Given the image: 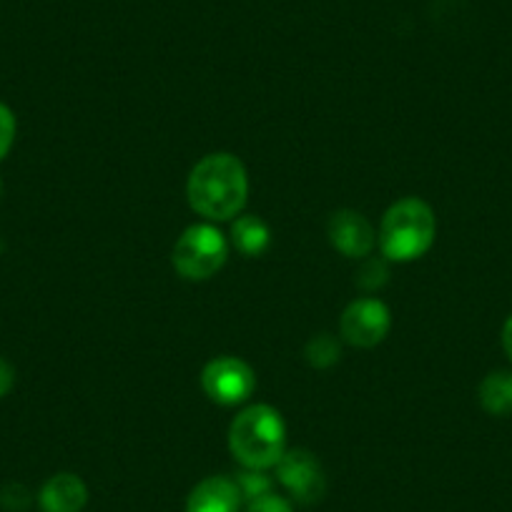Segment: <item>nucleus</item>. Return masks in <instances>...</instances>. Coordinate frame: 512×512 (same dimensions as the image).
I'll return each instance as SVG.
<instances>
[{"label": "nucleus", "mask_w": 512, "mask_h": 512, "mask_svg": "<svg viewBox=\"0 0 512 512\" xmlns=\"http://www.w3.org/2000/svg\"><path fill=\"white\" fill-rule=\"evenodd\" d=\"M437 236L435 211L427 201L410 196L387 209L379 224V251L387 262H415L432 249Z\"/></svg>", "instance_id": "7ed1b4c3"}, {"label": "nucleus", "mask_w": 512, "mask_h": 512, "mask_svg": "<svg viewBox=\"0 0 512 512\" xmlns=\"http://www.w3.org/2000/svg\"><path fill=\"white\" fill-rule=\"evenodd\" d=\"M13 382H16V372L6 359L0 357V400L13 390Z\"/></svg>", "instance_id": "6ab92c4d"}, {"label": "nucleus", "mask_w": 512, "mask_h": 512, "mask_svg": "<svg viewBox=\"0 0 512 512\" xmlns=\"http://www.w3.org/2000/svg\"><path fill=\"white\" fill-rule=\"evenodd\" d=\"M327 234L334 249L339 254L349 256V259H364V256L372 254L374 244H377V234H374L372 224L359 211L352 209L334 211L329 216Z\"/></svg>", "instance_id": "6e6552de"}, {"label": "nucleus", "mask_w": 512, "mask_h": 512, "mask_svg": "<svg viewBox=\"0 0 512 512\" xmlns=\"http://www.w3.org/2000/svg\"><path fill=\"white\" fill-rule=\"evenodd\" d=\"M387 259H367V262L362 264V269H359L357 274V284L362 289H379L384 282H387V277H390V269H387Z\"/></svg>", "instance_id": "2eb2a0df"}, {"label": "nucleus", "mask_w": 512, "mask_h": 512, "mask_svg": "<svg viewBox=\"0 0 512 512\" xmlns=\"http://www.w3.org/2000/svg\"><path fill=\"white\" fill-rule=\"evenodd\" d=\"M88 502V487L73 472H58L43 482L38 505L43 512H81Z\"/></svg>", "instance_id": "9d476101"}, {"label": "nucleus", "mask_w": 512, "mask_h": 512, "mask_svg": "<svg viewBox=\"0 0 512 512\" xmlns=\"http://www.w3.org/2000/svg\"><path fill=\"white\" fill-rule=\"evenodd\" d=\"M236 487H239L241 492V500L251 502L256 500V497H264L269 495V492H274V482L272 477L267 475V470H244L236 475Z\"/></svg>", "instance_id": "4468645a"}, {"label": "nucleus", "mask_w": 512, "mask_h": 512, "mask_svg": "<svg viewBox=\"0 0 512 512\" xmlns=\"http://www.w3.org/2000/svg\"><path fill=\"white\" fill-rule=\"evenodd\" d=\"M241 507L239 487L226 475L204 477L186 497V512H241Z\"/></svg>", "instance_id": "1a4fd4ad"}, {"label": "nucleus", "mask_w": 512, "mask_h": 512, "mask_svg": "<svg viewBox=\"0 0 512 512\" xmlns=\"http://www.w3.org/2000/svg\"><path fill=\"white\" fill-rule=\"evenodd\" d=\"M502 349H505V354L512 362V314L507 317V322L502 324Z\"/></svg>", "instance_id": "aec40b11"}, {"label": "nucleus", "mask_w": 512, "mask_h": 512, "mask_svg": "<svg viewBox=\"0 0 512 512\" xmlns=\"http://www.w3.org/2000/svg\"><path fill=\"white\" fill-rule=\"evenodd\" d=\"M0 505L11 512H23L31 505V495H28V490L23 485H8L0 492Z\"/></svg>", "instance_id": "a211bd4d"}, {"label": "nucleus", "mask_w": 512, "mask_h": 512, "mask_svg": "<svg viewBox=\"0 0 512 512\" xmlns=\"http://www.w3.org/2000/svg\"><path fill=\"white\" fill-rule=\"evenodd\" d=\"M201 387L206 397L221 407L244 405L256 390V374L244 359L239 357H216L201 372Z\"/></svg>", "instance_id": "39448f33"}, {"label": "nucleus", "mask_w": 512, "mask_h": 512, "mask_svg": "<svg viewBox=\"0 0 512 512\" xmlns=\"http://www.w3.org/2000/svg\"><path fill=\"white\" fill-rule=\"evenodd\" d=\"M304 357L312 364L314 369H329L339 362L342 357V347H339V339L332 337V334L322 332L314 334L312 339L304 347Z\"/></svg>", "instance_id": "ddd939ff"}, {"label": "nucleus", "mask_w": 512, "mask_h": 512, "mask_svg": "<svg viewBox=\"0 0 512 512\" xmlns=\"http://www.w3.org/2000/svg\"><path fill=\"white\" fill-rule=\"evenodd\" d=\"M477 400H480L482 410L492 417H507L512 415V372H490L480 382L477 390Z\"/></svg>", "instance_id": "9b49d317"}, {"label": "nucleus", "mask_w": 512, "mask_h": 512, "mask_svg": "<svg viewBox=\"0 0 512 512\" xmlns=\"http://www.w3.org/2000/svg\"><path fill=\"white\" fill-rule=\"evenodd\" d=\"M231 241L244 256H259L267 251L269 241H272V231H269L267 221L262 216L239 214L234 226H231Z\"/></svg>", "instance_id": "f8f14e48"}, {"label": "nucleus", "mask_w": 512, "mask_h": 512, "mask_svg": "<svg viewBox=\"0 0 512 512\" xmlns=\"http://www.w3.org/2000/svg\"><path fill=\"white\" fill-rule=\"evenodd\" d=\"M392 314L387 304L379 299L362 297L354 299L339 319V334L347 344L359 349H372L384 342V337L390 334Z\"/></svg>", "instance_id": "423d86ee"}, {"label": "nucleus", "mask_w": 512, "mask_h": 512, "mask_svg": "<svg viewBox=\"0 0 512 512\" xmlns=\"http://www.w3.org/2000/svg\"><path fill=\"white\" fill-rule=\"evenodd\" d=\"M16 141V116L6 103H0V161L6 159Z\"/></svg>", "instance_id": "f3484780"}, {"label": "nucleus", "mask_w": 512, "mask_h": 512, "mask_svg": "<svg viewBox=\"0 0 512 512\" xmlns=\"http://www.w3.org/2000/svg\"><path fill=\"white\" fill-rule=\"evenodd\" d=\"M191 209L206 221H229L244 211L249 176L234 154H209L191 169L186 181Z\"/></svg>", "instance_id": "f257e3e1"}, {"label": "nucleus", "mask_w": 512, "mask_h": 512, "mask_svg": "<svg viewBox=\"0 0 512 512\" xmlns=\"http://www.w3.org/2000/svg\"><path fill=\"white\" fill-rule=\"evenodd\" d=\"M277 480L299 505H314L327 492V475L322 470V462L309 450H287L282 460L277 462Z\"/></svg>", "instance_id": "0eeeda50"}, {"label": "nucleus", "mask_w": 512, "mask_h": 512, "mask_svg": "<svg viewBox=\"0 0 512 512\" xmlns=\"http://www.w3.org/2000/svg\"><path fill=\"white\" fill-rule=\"evenodd\" d=\"M244 512H294V505L287 497L277 495V492H269V495L246 502Z\"/></svg>", "instance_id": "dca6fc26"}, {"label": "nucleus", "mask_w": 512, "mask_h": 512, "mask_svg": "<svg viewBox=\"0 0 512 512\" xmlns=\"http://www.w3.org/2000/svg\"><path fill=\"white\" fill-rule=\"evenodd\" d=\"M0 194H3V179H0Z\"/></svg>", "instance_id": "412c9836"}, {"label": "nucleus", "mask_w": 512, "mask_h": 512, "mask_svg": "<svg viewBox=\"0 0 512 512\" xmlns=\"http://www.w3.org/2000/svg\"><path fill=\"white\" fill-rule=\"evenodd\" d=\"M229 259V239L214 224H194L179 236L171 254L179 277L189 282H206L224 269Z\"/></svg>", "instance_id": "20e7f679"}, {"label": "nucleus", "mask_w": 512, "mask_h": 512, "mask_svg": "<svg viewBox=\"0 0 512 512\" xmlns=\"http://www.w3.org/2000/svg\"><path fill=\"white\" fill-rule=\"evenodd\" d=\"M229 450L244 470L277 467L287 452V425L279 410L269 405L241 410L229 427Z\"/></svg>", "instance_id": "f03ea898"}]
</instances>
